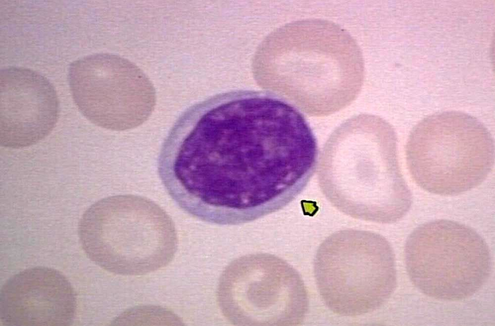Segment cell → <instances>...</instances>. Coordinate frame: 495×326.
Wrapping results in <instances>:
<instances>
[{
    "mask_svg": "<svg viewBox=\"0 0 495 326\" xmlns=\"http://www.w3.org/2000/svg\"><path fill=\"white\" fill-rule=\"evenodd\" d=\"M327 200L351 217L391 223L409 211L412 195L399 165L397 138L383 118L362 114L338 126L322 150L318 167Z\"/></svg>",
    "mask_w": 495,
    "mask_h": 326,
    "instance_id": "2",
    "label": "cell"
},
{
    "mask_svg": "<svg viewBox=\"0 0 495 326\" xmlns=\"http://www.w3.org/2000/svg\"><path fill=\"white\" fill-rule=\"evenodd\" d=\"M406 160L414 181L440 195H456L480 185L495 162L493 138L479 119L459 111L429 115L412 129Z\"/></svg>",
    "mask_w": 495,
    "mask_h": 326,
    "instance_id": "4",
    "label": "cell"
},
{
    "mask_svg": "<svg viewBox=\"0 0 495 326\" xmlns=\"http://www.w3.org/2000/svg\"><path fill=\"white\" fill-rule=\"evenodd\" d=\"M314 273L325 305L343 317L377 310L396 285L392 247L382 235L366 230L345 229L327 237L317 250Z\"/></svg>",
    "mask_w": 495,
    "mask_h": 326,
    "instance_id": "5",
    "label": "cell"
},
{
    "mask_svg": "<svg viewBox=\"0 0 495 326\" xmlns=\"http://www.w3.org/2000/svg\"><path fill=\"white\" fill-rule=\"evenodd\" d=\"M408 276L432 298L458 301L477 292L488 278L489 249L471 227L439 219L425 223L408 237L404 249Z\"/></svg>",
    "mask_w": 495,
    "mask_h": 326,
    "instance_id": "6",
    "label": "cell"
},
{
    "mask_svg": "<svg viewBox=\"0 0 495 326\" xmlns=\"http://www.w3.org/2000/svg\"><path fill=\"white\" fill-rule=\"evenodd\" d=\"M303 115L274 94H219L185 111L172 128L164 153L174 196L207 206L216 191L296 189L307 166Z\"/></svg>",
    "mask_w": 495,
    "mask_h": 326,
    "instance_id": "1",
    "label": "cell"
},
{
    "mask_svg": "<svg viewBox=\"0 0 495 326\" xmlns=\"http://www.w3.org/2000/svg\"><path fill=\"white\" fill-rule=\"evenodd\" d=\"M116 325H138L143 322H159L160 325H183L172 312L160 307L139 306L124 312L114 321ZM167 325V324H166Z\"/></svg>",
    "mask_w": 495,
    "mask_h": 326,
    "instance_id": "10",
    "label": "cell"
},
{
    "mask_svg": "<svg viewBox=\"0 0 495 326\" xmlns=\"http://www.w3.org/2000/svg\"><path fill=\"white\" fill-rule=\"evenodd\" d=\"M68 81L73 100L94 124L123 131L148 119L156 102L148 78L129 60L110 54L81 57L70 64Z\"/></svg>",
    "mask_w": 495,
    "mask_h": 326,
    "instance_id": "7",
    "label": "cell"
},
{
    "mask_svg": "<svg viewBox=\"0 0 495 326\" xmlns=\"http://www.w3.org/2000/svg\"><path fill=\"white\" fill-rule=\"evenodd\" d=\"M78 234L88 258L117 274L140 275L164 268L177 247L175 225L158 205L144 197L102 199L84 212Z\"/></svg>",
    "mask_w": 495,
    "mask_h": 326,
    "instance_id": "3",
    "label": "cell"
},
{
    "mask_svg": "<svg viewBox=\"0 0 495 326\" xmlns=\"http://www.w3.org/2000/svg\"><path fill=\"white\" fill-rule=\"evenodd\" d=\"M0 91L2 146H30L51 132L59 104L55 90L45 77L27 68H4L0 71Z\"/></svg>",
    "mask_w": 495,
    "mask_h": 326,
    "instance_id": "8",
    "label": "cell"
},
{
    "mask_svg": "<svg viewBox=\"0 0 495 326\" xmlns=\"http://www.w3.org/2000/svg\"><path fill=\"white\" fill-rule=\"evenodd\" d=\"M75 292L55 269L36 267L13 275L0 291V320L5 326H69L75 317Z\"/></svg>",
    "mask_w": 495,
    "mask_h": 326,
    "instance_id": "9",
    "label": "cell"
}]
</instances>
